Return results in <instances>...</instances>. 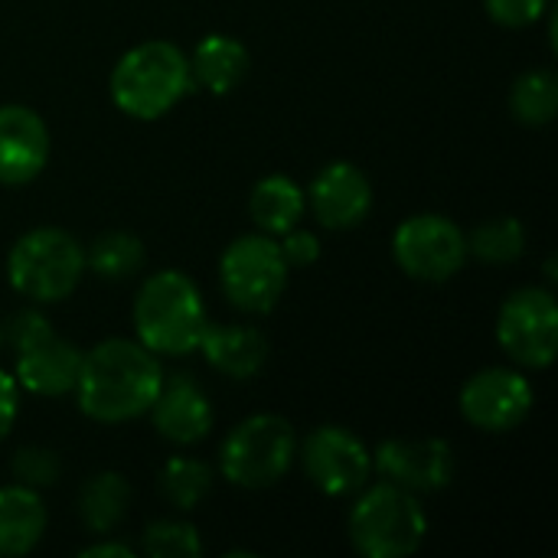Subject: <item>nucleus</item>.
<instances>
[{"label":"nucleus","mask_w":558,"mask_h":558,"mask_svg":"<svg viewBox=\"0 0 558 558\" xmlns=\"http://www.w3.org/2000/svg\"><path fill=\"white\" fill-rule=\"evenodd\" d=\"M10 471L16 477V484L29 487V490H43L52 487L62 474V461L52 448H23L13 454Z\"/></svg>","instance_id":"bb28decb"},{"label":"nucleus","mask_w":558,"mask_h":558,"mask_svg":"<svg viewBox=\"0 0 558 558\" xmlns=\"http://www.w3.org/2000/svg\"><path fill=\"white\" fill-rule=\"evenodd\" d=\"M16 412H20V386L10 373L0 369V441L10 435Z\"/></svg>","instance_id":"c756f323"},{"label":"nucleus","mask_w":558,"mask_h":558,"mask_svg":"<svg viewBox=\"0 0 558 558\" xmlns=\"http://www.w3.org/2000/svg\"><path fill=\"white\" fill-rule=\"evenodd\" d=\"M0 343H3V327H0Z\"/></svg>","instance_id":"2f4dec72"},{"label":"nucleus","mask_w":558,"mask_h":558,"mask_svg":"<svg viewBox=\"0 0 558 558\" xmlns=\"http://www.w3.org/2000/svg\"><path fill=\"white\" fill-rule=\"evenodd\" d=\"M248 75V49L226 33H209L196 43L190 59V78L213 95H229Z\"/></svg>","instance_id":"a211bd4d"},{"label":"nucleus","mask_w":558,"mask_h":558,"mask_svg":"<svg viewBox=\"0 0 558 558\" xmlns=\"http://www.w3.org/2000/svg\"><path fill=\"white\" fill-rule=\"evenodd\" d=\"M78 556H82V558H98V556L131 558V556H134V553H131L128 546H121V543H98V546H88V549H82Z\"/></svg>","instance_id":"7c9ffc66"},{"label":"nucleus","mask_w":558,"mask_h":558,"mask_svg":"<svg viewBox=\"0 0 558 558\" xmlns=\"http://www.w3.org/2000/svg\"><path fill=\"white\" fill-rule=\"evenodd\" d=\"M311 199V209L314 216L320 219V226L327 229H353L360 226L369 209H373V186H369V177L347 163V160H333L327 163L311 190L304 193Z\"/></svg>","instance_id":"2eb2a0df"},{"label":"nucleus","mask_w":558,"mask_h":558,"mask_svg":"<svg viewBox=\"0 0 558 558\" xmlns=\"http://www.w3.org/2000/svg\"><path fill=\"white\" fill-rule=\"evenodd\" d=\"M85 271V248L75 235L43 226L16 239L7 258V278L16 294L33 304L69 298Z\"/></svg>","instance_id":"39448f33"},{"label":"nucleus","mask_w":558,"mask_h":558,"mask_svg":"<svg viewBox=\"0 0 558 558\" xmlns=\"http://www.w3.org/2000/svg\"><path fill=\"white\" fill-rule=\"evenodd\" d=\"M209 314L199 288L183 271L150 275L134 301V330L137 340L157 356H186L199 347Z\"/></svg>","instance_id":"f03ea898"},{"label":"nucleus","mask_w":558,"mask_h":558,"mask_svg":"<svg viewBox=\"0 0 558 558\" xmlns=\"http://www.w3.org/2000/svg\"><path fill=\"white\" fill-rule=\"evenodd\" d=\"M213 490V471L199 458H170L160 471V494L177 510H196Z\"/></svg>","instance_id":"393cba45"},{"label":"nucleus","mask_w":558,"mask_h":558,"mask_svg":"<svg viewBox=\"0 0 558 558\" xmlns=\"http://www.w3.org/2000/svg\"><path fill=\"white\" fill-rule=\"evenodd\" d=\"M248 216L265 235H284L304 216V190L291 177L271 173L255 183L248 196Z\"/></svg>","instance_id":"aec40b11"},{"label":"nucleus","mask_w":558,"mask_h":558,"mask_svg":"<svg viewBox=\"0 0 558 558\" xmlns=\"http://www.w3.org/2000/svg\"><path fill=\"white\" fill-rule=\"evenodd\" d=\"M396 265L415 281H448L468 262V235L438 213L405 219L392 235Z\"/></svg>","instance_id":"9d476101"},{"label":"nucleus","mask_w":558,"mask_h":558,"mask_svg":"<svg viewBox=\"0 0 558 558\" xmlns=\"http://www.w3.org/2000/svg\"><path fill=\"white\" fill-rule=\"evenodd\" d=\"M46 533V507L39 490L23 484L0 487V556H26Z\"/></svg>","instance_id":"6ab92c4d"},{"label":"nucleus","mask_w":558,"mask_h":558,"mask_svg":"<svg viewBox=\"0 0 558 558\" xmlns=\"http://www.w3.org/2000/svg\"><path fill=\"white\" fill-rule=\"evenodd\" d=\"M190 59L167 39H150L128 49L111 72L114 105L137 121L167 114L190 88Z\"/></svg>","instance_id":"7ed1b4c3"},{"label":"nucleus","mask_w":558,"mask_h":558,"mask_svg":"<svg viewBox=\"0 0 558 558\" xmlns=\"http://www.w3.org/2000/svg\"><path fill=\"white\" fill-rule=\"evenodd\" d=\"M206 363L229 379H255L268 363V337L245 324H209L199 347Z\"/></svg>","instance_id":"f3484780"},{"label":"nucleus","mask_w":558,"mask_h":558,"mask_svg":"<svg viewBox=\"0 0 558 558\" xmlns=\"http://www.w3.org/2000/svg\"><path fill=\"white\" fill-rule=\"evenodd\" d=\"M523 248H526V229L513 216H497L468 235V255H474L487 265L517 262L523 255Z\"/></svg>","instance_id":"b1692460"},{"label":"nucleus","mask_w":558,"mask_h":558,"mask_svg":"<svg viewBox=\"0 0 558 558\" xmlns=\"http://www.w3.org/2000/svg\"><path fill=\"white\" fill-rule=\"evenodd\" d=\"M428 536V517L418 494L396 484L363 487V497L350 510V539L366 558H409Z\"/></svg>","instance_id":"20e7f679"},{"label":"nucleus","mask_w":558,"mask_h":558,"mask_svg":"<svg viewBox=\"0 0 558 558\" xmlns=\"http://www.w3.org/2000/svg\"><path fill=\"white\" fill-rule=\"evenodd\" d=\"M3 340L16 353V386L36 396H62L75 389L82 350L72 340H62L39 311H20Z\"/></svg>","instance_id":"0eeeda50"},{"label":"nucleus","mask_w":558,"mask_h":558,"mask_svg":"<svg viewBox=\"0 0 558 558\" xmlns=\"http://www.w3.org/2000/svg\"><path fill=\"white\" fill-rule=\"evenodd\" d=\"M484 7H487V13L500 26H513L517 29V26L536 23L546 13L549 0H484Z\"/></svg>","instance_id":"cd10ccee"},{"label":"nucleus","mask_w":558,"mask_h":558,"mask_svg":"<svg viewBox=\"0 0 558 558\" xmlns=\"http://www.w3.org/2000/svg\"><path fill=\"white\" fill-rule=\"evenodd\" d=\"M128 504H131L128 481L114 471H101L92 481H85L78 490V520L92 533H111L124 520Z\"/></svg>","instance_id":"412c9836"},{"label":"nucleus","mask_w":558,"mask_h":558,"mask_svg":"<svg viewBox=\"0 0 558 558\" xmlns=\"http://www.w3.org/2000/svg\"><path fill=\"white\" fill-rule=\"evenodd\" d=\"M298 458V435L288 418L281 415H252L239 422L219 451L222 477L232 487L245 490H268L294 468Z\"/></svg>","instance_id":"423d86ee"},{"label":"nucleus","mask_w":558,"mask_h":558,"mask_svg":"<svg viewBox=\"0 0 558 558\" xmlns=\"http://www.w3.org/2000/svg\"><path fill=\"white\" fill-rule=\"evenodd\" d=\"M497 340L526 369L553 366L558 353V301L549 288H520L497 317Z\"/></svg>","instance_id":"1a4fd4ad"},{"label":"nucleus","mask_w":558,"mask_h":558,"mask_svg":"<svg viewBox=\"0 0 558 558\" xmlns=\"http://www.w3.org/2000/svg\"><path fill=\"white\" fill-rule=\"evenodd\" d=\"M533 386L523 373L494 366L474 373L461 389V415L477 428L490 435L513 432L526 422L533 412Z\"/></svg>","instance_id":"f8f14e48"},{"label":"nucleus","mask_w":558,"mask_h":558,"mask_svg":"<svg viewBox=\"0 0 558 558\" xmlns=\"http://www.w3.org/2000/svg\"><path fill=\"white\" fill-rule=\"evenodd\" d=\"M49 160V128L26 105L0 108V183L23 186L43 173Z\"/></svg>","instance_id":"4468645a"},{"label":"nucleus","mask_w":558,"mask_h":558,"mask_svg":"<svg viewBox=\"0 0 558 558\" xmlns=\"http://www.w3.org/2000/svg\"><path fill=\"white\" fill-rule=\"evenodd\" d=\"M147 412L154 418L157 435L167 438L170 445H196L213 428L209 396L186 373L163 376L160 392H157V399H154V405Z\"/></svg>","instance_id":"dca6fc26"},{"label":"nucleus","mask_w":558,"mask_h":558,"mask_svg":"<svg viewBox=\"0 0 558 558\" xmlns=\"http://www.w3.org/2000/svg\"><path fill=\"white\" fill-rule=\"evenodd\" d=\"M373 464L389 484L412 494H435L454 481V451L441 438L383 441Z\"/></svg>","instance_id":"ddd939ff"},{"label":"nucleus","mask_w":558,"mask_h":558,"mask_svg":"<svg viewBox=\"0 0 558 558\" xmlns=\"http://www.w3.org/2000/svg\"><path fill=\"white\" fill-rule=\"evenodd\" d=\"M288 262L271 235H239L219 258V284L232 307L268 314L288 288Z\"/></svg>","instance_id":"6e6552de"},{"label":"nucleus","mask_w":558,"mask_h":558,"mask_svg":"<svg viewBox=\"0 0 558 558\" xmlns=\"http://www.w3.org/2000/svg\"><path fill=\"white\" fill-rule=\"evenodd\" d=\"M510 108L517 114V121L539 128L549 124L558 114V78L549 69H533L523 72L510 92Z\"/></svg>","instance_id":"5701e85b"},{"label":"nucleus","mask_w":558,"mask_h":558,"mask_svg":"<svg viewBox=\"0 0 558 558\" xmlns=\"http://www.w3.org/2000/svg\"><path fill=\"white\" fill-rule=\"evenodd\" d=\"M85 265L105 281H124L144 265V242L131 232H105L85 252Z\"/></svg>","instance_id":"4be33fe9"},{"label":"nucleus","mask_w":558,"mask_h":558,"mask_svg":"<svg viewBox=\"0 0 558 558\" xmlns=\"http://www.w3.org/2000/svg\"><path fill=\"white\" fill-rule=\"evenodd\" d=\"M163 383V369L157 353H150L141 340H101L88 353H82L75 396L78 409L92 422L118 425L144 415Z\"/></svg>","instance_id":"f257e3e1"},{"label":"nucleus","mask_w":558,"mask_h":558,"mask_svg":"<svg viewBox=\"0 0 558 558\" xmlns=\"http://www.w3.org/2000/svg\"><path fill=\"white\" fill-rule=\"evenodd\" d=\"M301 468L320 494L350 497L369 484L373 454L353 432H347L340 425H324L304 438Z\"/></svg>","instance_id":"9b49d317"},{"label":"nucleus","mask_w":558,"mask_h":558,"mask_svg":"<svg viewBox=\"0 0 558 558\" xmlns=\"http://www.w3.org/2000/svg\"><path fill=\"white\" fill-rule=\"evenodd\" d=\"M144 553L154 558H199L203 543H199L196 526L180 523V520H160L147 526Z\"/></svg>","instance_id":"a878e982"},{"label":"nucleus","mask_w":558,"mask_h":558,"mask_svg":"<svg viewBox=\"0 0 558 558\" xmlns=\"http://www.w3.org/2000/svg\"><path fill=\"white\" fill-rule=\"evenodd\" d=\"M281 255L288 262V268H307L320 258V242L314 232H304V229H291L284 232V242H281Z\"/></svg>","instance_id":"c85d7f7f"}]
</instances>
